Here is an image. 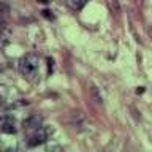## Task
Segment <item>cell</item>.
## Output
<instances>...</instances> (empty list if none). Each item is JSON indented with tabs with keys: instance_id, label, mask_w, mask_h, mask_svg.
I'll return each instance as SVG.
<instances>
[{
	"instance_id": "7",
	"label": "cell",
	"mask_w": 152,
	"mask_h": 152,
	"mask_svg": "<svg viewBox=\"0 0 152 152\" xmlns=\"http://www.w3.org/2000/svg\"><path fill=\"white\" fill-rule=\"evenodd\" d=\"M142 92H144V87H138L136 89V94H142Z\"/></svg>"
},
{
	"instance_id": "8",
	"label": "cell",
	"mask_w": 152,
	"mask_h": 152,
	"mask_svg": "<svg viewBox=\"0 0 152 152\" xmlns=\"http://www.w3.org/2000/svg\"><path fill=\"white\" fill-rule=\"evenodd\" d=\"M147 33H149V37H151V40H152V26L147 28Z\"/></svg>"
},
{
	"instance_id": "1",
	"label": "cell",
	"mask_w": 152,
	"mask_h": 152,
	"mask_svg": "<svg viewBox=\"0 0 152 152\" xmlns=\"http://www.w3.org/2000/svg\"><path fill=\"white\" fill-rule=\"evenodd\" d=\"M38 57L35 54H27L19 60V71L27 79H33L38 75Z\"/></svg>"
},
{
	"instance_id": "6",
	"label": "cell",
	"mask_w": 152,
	"mask_h": 152,
	"mask_svg": "<svg viewBox=\"0 0 152 152\" xmlns=\"http://www.w3.org/2000/svg\"><path fill=\"white\" fill-rule=\"evenodd\" d=\"M90 90H92V95L95 97V100H97V103H102V97L98 95V90H97V87H92Z\"/></svg>"
},
{
	"instance_id": "3",
	"label": "cell",
	"mask_w": 152,
	"mask_h": 152,
	"mask_svg": "<svg viewBox=\"0 0 152 152\" xmlns=\"http://www.w3.org/2000/svg\"><path fill=\"white\" fill-rule=\"evenodd\" d=\"M2 132L7 133V135H13V133L18 132V124L11 116H5L2 121Z\"/></svg>"
},
{
	"instance_id": "5",
	"label": "cell",
	"mask_w": 152,
	"mask_h": 152,
	"mask_svg": "<svg viewBox=\"0 0 152 152\" xmlns=\"http://www.w3.org/2000/svg\"><path fill=\"white\" fill-rule=\"evenodd\" d=\"M86 2H87V0H70V5L73 8H83L86 5Z\"/></svg>"
},
{
	"instance_id": "4",
	"label": "cell",
	"mask_w": 152,
	"mask_h": 152,
	"mask_svg": "<svg viewBox=\"0 0 152 152\" xmlns=\"http://www.w3.org/2000/svg\"><path fill=\"white\" fill-rule=\"evenodd\" d=\"M24 127L27 128H40V119L37 116H32L30 119H27L26 122H24Z\"/></svg>"
},
{
	"instance_id": "2",
	"label": "cell",
	"mask_w": 152,
	"mask_h": 152,
	"mask_svg": "<svg viewBox=\"0 0 152 152\" xmlns=\"http://www.w3.org/2000/svg\"><path fill=\"white\" fill-rule=\"evenodd\" d=\"M52 133V128L49 127H40V128H35V133L30 136V141H28V146H38V144H43L49 135Z\"/></svg>"
}]
</instances>
